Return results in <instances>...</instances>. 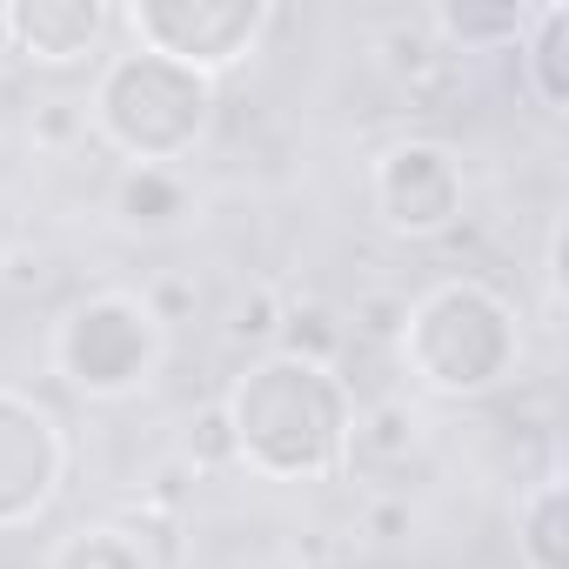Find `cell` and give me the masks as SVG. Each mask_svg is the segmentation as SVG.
Returning a JSON list of instances; mask_svg holds the SVG:
<instances>
[{"instance_id": "6da1fadb", "label": "cell", "mask_w": 569, "mask_h": 569, "mask_svg": "<svg viewBox=\"0 0 569 569\" xmlns=\"http://www.w3.org/2000/svg\"><path fill=\"white\" fill-rule=\"evenodd\" d=\"M221 416H228L234 469L261 482H329L349 449L356 389L342 382L336 362L268 349L234 376V389L221 396Z\"/></svg>"}, {"instance_id": "7a4b0ae2", "label": "cell", "mask_w": 569, "mask_h": 569, "mask_svg": "<svg viewBox=\"0 0 569 569\" xmlns=\"http://www.w3.org/2000/svg\"><path fill=\"white\" fill-rule=\"evenodd\" d=\"M396 356L416 389H429L442 402H482L522 369L516 302L476 274H449L402 309Z\"/></svg>"}, {"instance_id": "3957f363", "label": "cell", "mask_w": 569, "mask_h": 569, "mask_svg": "<svg viewBox=\"0 0 569 569\" xmlns=\"http://www.w3.org/2000/svg\"><path fill=\"white\" fill-rule=\"evenodd\" d=\"M88 121L128 168H174L201 148L214 121V81L148 48H121L94 74Z\"/></svg>"}, {"instance_id": "277c9868", "label": "cell", "mask_w": 569, "mask_h": 569, "mask_svg": "<svg viewBox=\"0 0 569 569\" xmlns=\"http://www.w3.org/2000/svg\"><path fill=\"white\" fill-rule=\"evenodd\" d=\"M168 356L161 316L134 289H94L54 322V376L88 402H128L154 382Z\"/></svg>"}, {"instance_id": "5b68a950", "label": "cell", "mask_w": 569, "mask_h": 569, "mask_svg": "<svg viewBox=\"0 0 569 569\" xmlns=\"http://www.w3.org/2000/svg\"><path fill=\"white\" fill-rule=\"evenodd\" d=\"M114 21L134 34V48L214 81L261 48L274 8L268 0H128V8H114Z\"/></svg>"}, {"instance_id": "8992f818", "label": "cell", "mask_w": 569, "mask_h": 569, "mask_svg": "<svg viewBox=\"0 0 569 569\" xmlns=\"http://www.w3.org/2000/svg\"><path fill=\"white\" fill-rule=\"evenodd\" d=\"M369 208L402 241H442L469 208L462 154L449 141H429V134L389 141L376 154V168H369Z\"/></svg>"}, {"instance_id": "52a82bcc", "label": "cell", "mask_w": 569, "mask_h": 569, "mask_svg": "<svg viewBox=\"0 0 569 569\" xmlns=\"http://www.w3.org/2000/svg\"><path fill=\"white\" fill-rule=\"evenodd\" d=\"M61 482H68V429H61V416L41 396L0 382V536L41 522L54 509Z\"/></svg>"}, {"instance_id": "ba28073f", "label": "cell", "mask_w": 569, "mask_h": 569, "mask_svg": "<svg viewBox=\"0 0 569 569\" xmlns=\"http://www.w3.org/2000/svg\"><path fill=\"white\" fill-rule=\"evenodd\" d=\"M114 28L121 21L108 0H8L0 8V41L34 68H74L101 54Z\"/></svg>"}, {"instance_id": "9c48e42d", "label": "cell", "mask_w": 569, "mask_h": 569, "mask_svg": "<svg viewBox=\"0 0 569 569\" xmlns=\"http://www.w3.org/2000/svg\"><path fill=\"white\" fill-rule=\"evenodd\" d=\"M416 449H422V416H416L402 396H382V402L356 409V422H349V449H342V469L376 476V482H402V469H409Z\"/></svg>"}, {"instance_id": "30bf717a", "label": "cell", "mask_w": 569, "mask_h": 569, "mask_svg": "<svg viewBox=\"0 0 569 569\" xmlns=\"http://www.w3.org/2000/svg\"><path fill=\"white\" fill-rule=\"evenodd\" d=\"M522 54V81L536 94L542 114H569V8L549 0V8L529 14V34L516 41Z\"/></svg>"}, {"instance_id": "8fae6325", "label": "cell", "mask_w": 569, "mask_h": 569, "mask_svg": "<svg viewBox=\"0 0 569 569\" xmlns=\"http://www.w3.org/2000/svg\"><path fill=\"white\" fill-rule=\"evenodd\" d=\"M194 214V188L181 181V168H121L114 181V221L134 234H168Z\"/></svg>"}, {"instance_id": "7c38bea8", "label": "cell", "mask_w": 569, "mask_h": 569, "mask_svg": "<svg viewBox=\"0 0 569 569\" xmlns=\"http://www.w3.org/2000/svg\"><path fill=\"white\" fill-rule=\"evenodd\" d=\"M516 562L522 569H569V482L542 476L516 502Z\"/></svg>"}, {"instance_id": "4fadbf2b", "label": "cell", "mask_w": 569, "mask_h": 569, "mask_svg": "<svg viewBox=\"0 0 569 569\" xmlns=\"http://www.w3.org/2000/svg\"><path fill=\"white\" fill-rule=\"evenodd\" d=\"M529 14L536 8H469V0H462V8H456V0H449V8H429L422 21H429V34L462 61V54H496V48H516L522 34H529Z\"/></svg>"}, {"instance_id": "5bb4252c", "label": "cell", "mask_w": 569, "mask_h": 569, "mask_svg": "<svg viewBox=\"0 0 569 569\" xmlns=\"http://www.w3.org/2000/svg\"><path fill=\"white\" fill-rule=\"evenodd\" d=\"M48 569H161L141 529L128 522H81L48 549Z\"/></svg>"}, {"instance_id": "9a60e30c", "label": "cell", "mask_w": 569, "mask_h": 569, "mask_svg": "<svg viewBox=\"0 0 569 569\" xmlns=\"http://www.w3.org/2000/svg\"><path fill=\"white\" fill-rule=\"evenodd\" d=\"M274 336L289 356H309V362H336V349H342V329L329 322V309H281Z\"/></svg>"}, {"instance_id": "2e32d148", "label": "cell", "mask_w": 569, "mask_h": 569, "mask_svg": "<svg viewBox=\"0 0 569 569\" xmlns=\"http://www.w3.org/2000/svg\"><path fill=\"white\" fill-rule=\"evenodd\" d=\"M28 134H34L41 148H68V141L94 134L88 101H41V108H34V121H28Z\"/></svg>"}, {"instance_id": "e0dca14e", "label": "cell", "mask_w": 569, "mask_h": 569, "mask_svg": "<svg viewBox=\"0 0 569 569\" xmlns=\"http://www.w3.org/2000/svg\"><path fill=\"white\" fill-rule=\"evenodd\" d=\"M188 462H194V469H228V462H234V442H228V416H221V402L194 416V429H188Z\"/></svg>"}, {"instance_id": "ac0fdd59", "label": "cell", "mask_w": 569, "mask_h": 569, "mask_svg": "<svg viewBox=\"0 0 569 569\" xmlns=\"http://www.w3.org/2000/svg\"><path fill=\"white\" fill-rule=\"evenodd\" d=\"M281 309H289V302H281L274 289H254V296L234 309V336H241V342H274V329H281Z\"/></svg>"}, {"instance_id": "d6986e66", "label": "cell", "mask_w": 569, "mask_h": 569, "mask_svg": "<svg viewBox=\"0 0 569 569\" xmlns=\"http://www.w3.org/2000/svg\"><path fill=\"white\" fill-rule=\"evenodd\" d=\"M409 522H416L409 496H382V502H369V529H376V542H396V536H409Z\"/></svg>"}]
</instances>
